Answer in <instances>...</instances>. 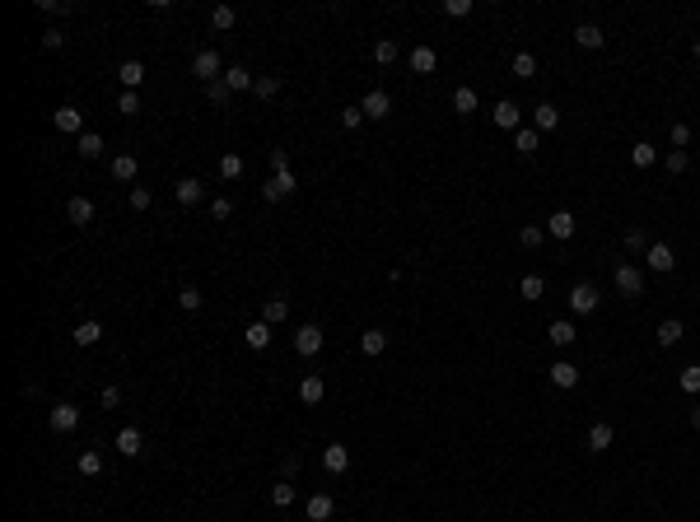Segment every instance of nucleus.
I'll list each match as a JSON object with an SVG mask.
<instances>
[{
    "mask_svg": "<svg viewBox=\"0 0 700 522\" xmlns=\"http://www.w3.org/2000/svg\"><path fill=\"white\" fill-rule=\"evenodd\" d=\"M285 317H290V303H285L280 294H276V299H266V303H262V322H271V326H276V322H285Z\"/></svg>",
    "mask_w": 700,
    "mask_h": 522,
    "instance_id": "a878e982",
    "label": "nucleus"
},
{
    "mask_svg": "<svg viewBox=\"0 0 700 522\" xmlns=\"http://www.w3.org/2000/svg\"><path fill=\"white\" fill-rule=\"evenodd\" d=\"M52 126L65 131V136H84V117H79V108H70V103L52 112Z\"/></svg>",
    "mask_w": 700,
    "mask_h": 522,
    "instance_id": "423d86ee",
    "label": "nucleus"
},
{
    "mask_svg": "<svg viewBox=\"0 0 700 522\" xmlns=\"http://www.w3.org/2000/svg\"><path fill=\"white\" fill-rule=\"evenodd\" d=\"M546 336H551V345H575V326H570V322H551Z\"/></svg>",
    "mask_w": 700,
    "mask_h": 522,
    "instance_id": "ea45409f",
    "label": "nucleus"
},
{
    "mask_svg": "<svg viewBox=\"0 0 700 522\" xmlns=\"http://www.w3.org/2000/svg\"><path fill=\"white\" fill-rule=\"evenodd\" d=\"M542 238H546V229H537V224H523V229H518V243L523 247H542Z\"/></svg>",
    "mask_w": 700,
    "mask_h": 522,
    "instance_id": "a18cd8bd",
    "label": "nucleus"
},
{
    "mask_svg": "<svg viewBox=\"0 0 700 522\" xmlns=\"http://www.w3.org/2000/svg\"><path fill=\"white\" fill-rule=\"evenodd\" d=\"M178 308H182V313H196V308H201V290H192V285L178 290Z\"/></svg>",
    "mask_w": 700,
    "mask_h": 522,
    "instance_id": "c03bdc74",
    "label": "nucleus"
},
{
    "mask_svg": "<svg viewBox=\"0 0 700 522\" xmlns=\"http://www.w3.org/2000/svg\"><path fill=\"white\" fill-rule=\"evenodd\" d=\"M532 122H537V136H542V131H556V126H560V112L551 108V103H537Z\"/></svg>",
    "mask_w": 700,
    "mask_h": 522,
    "instance_id": "bb28decb",
    "label": "nucleus"
},
{
    "mask_svg": "<svg viewBox=\"0 0 700 522\" xmlns=\"http://www.w3.org/2000/svg\"><path fill=\"white\" fill-rule=\"evenodd\" d=\"M224 84H229L233 93H243V89H252V84H257V79H252L248 70H243V65H229V70H224Z\"/></svg>",
    "mask_w": 700,
    "mask_h": 522,
    "instance_id": "cd10ccee",
    "label": "nucleus"
},
{
    "mask_svg": "<svg viewBox=\"0 0 700 522\" xmlns=\"http://www.w3.org/2000/svg\"><path fill=\"white\" fill-rule=\"evenodd\" d=\"M513 75L532 79V75H537V56H532V52H518V56H513Z\"/></svg>",
    "mask_w": 700,
    "mask_h": 522,
    "instance_id": "f704fd0d",
    "label": "nucleus"
},
{
    "mask_svg": "<svg viewBox=\"0 0 700 522\" xmlns=\"http://www.w3.org/2000/svg\"><path fill=\"white\" fill-rule=\"evenodd\" d=\"M205 98L215 103V108H229V98H233V89L224 84V79H215V84H205Z\"/></svg>",
    "mask_w": 700,
    "mask_h": 522,
    "instance_id": "c9c22d12",
    "label": "nucleus"
},
{
    "mask_svg": "<svg viewBox=\"0 0 700 522\" xmlns=\"http://www.w3.org/2000/svg\"><path fill=\"white\" fill-rule=\"evenodd\" d=\"M42 47H47V52H61V47H65V33H61V29H47V33H42Z\"/></svg>",
    "mask_w": 700,
    "mask_h": 522,
    "instance_id": "603ef678",
    "label": "nucleus"
},
{
    "mask_svg": "<svg viewBox=\"0 0 700 522\" xmlns=\"http://www.w3.org/2000/svg\"><path fill=\"white\" fill-rule=\"evenodd\" d=\"M266 159H271V173H290V154L285 150H271Z\"/></svg>",
    "mask_w": 700,
    "mask_h": 522,
    "instance_id": "4d7b16f0",
    "label": "nucleus"
},
{
    "mask_svg": "<svg viewBox=\"0 0 700 522\" xmlns=\"http://www.w3.org/2000/svg\"><path fill=\"white\" fill-rule=\"evenodd\" d=\"M677 383H682V392H691V397H696V392H700V364H686Z\"/></svg>",
    "mask_w": 700,
    "mask_h": 522,
    "instance_id": "79ce46f5",
    "label": "nucleus"
},
{
    "mask_svg": "<svg viewBox=\"0 0 700 522\" xmlns=\"http://www.w3.org/2000/svg\"><path fill=\"white\" fill-rule=\"evenodd\" d=\"M518 294L532 303V299H542V294H546V280L542 276H523V280H518Z\"/></svg>",
    "mask_w": 700,
    "mask_h": 522,
    "instance_id": "72a5a7b5",
    "label": "nucleus"
},
{
    "mask_svg": "<svg viewBox=\"0 0 700 522\" xmlns=\"http://www.w3.org/2000/svg\"><path fill=\"white\" fill-rule=\"evenodd\" d=\"M252 93H257L262 103H271V98H276V93H280V79H276V75H262V79H257V84H252Z\"/></svg>",
    "mask_w": 700,
    "mask_h": 522,
    "instance_id": "e433bc0d",
    "label": "nucleus"
},
{
    "mask_svg": "<svg viewBox=\"0 0 700 522\" xmlns=\"http://www.w3.org/2000/svg\"><path fill=\"white\" fill-rule=\"evenodd\" d=\"M243 340H248V350H266L271 345V322H248Z\"/></svg>",
    "mask_w": 700,
    "mask_h": 522,
    "instance_id": "412c9836",
    "label": "nucleus"
},
{
    "mask_svg": "<svg viewBox=\"0 0 700 522\" xmlns=\"http://www.w3.org/2000/svg\"><path fill=\"white\" fill-rule=\"evenodd\" d=\"M490 117H495L499 131H518V117H523V112H518V103H509V98H504V103H495V112H490Z\"/></svg>",
    "mask_w": 700,
    "mask_h": 522,
    "instance_id": "4468645a",
    "label": "nucleus"
},
{
    "mask_svg": "<svg viewBox=\"0 0 700 522\" xmlns=\"http://www.w3.org/2000/svg\"><path fill=\"white\" fill-rule=\"evenodd\" d=\"M140 448H145V443H140V429L126 425V429L117 434V452H122V457H140Z\"/></svg>",
    "mask_w": 700,
    "mask_h": 522,
    "instance_id": "393cba45",
    "label": "nucleus"
},
{
    "mask_svg": "<svg viewBox=\"0 0 700 522\" xmlns=\"http://www.w3.org/2000/svg\"><path fill=\"white\" fill-rule=\"evenodd\" d=\"M575 229H579V224H575V215H570V210H556V215L546 219V233H551V238H560V243H565V238H575Z\"/></svg>",
    "mask_w": 700,
    "mask_h": 522,
    "instance_id": "1a4fd4ad",
    "label": "nucleus"
},
{
    "mask_svg": "<svg viewBox=\"0 0 700 522\" xmlns=\"http://www.w3.org/2000/svg\"><path fill=\"white\" fill-rule=\"evenodd\" d=\"M70 340H75V345H98V340H103V326L98 322H79Z\"/></svg>",
    "mask_w": 700,
    "mask_h": 522,
    "instance_id": "7c9ffc66",
    "label": "nucleus"
},
{
    "mask_svg": "<svg viewBox=\"0 0 700 522\" xmlns=\"http://www.w3.org/2000/svg\"><path fill=\"white\" fill-rule=\"evenodd\" d=\"M233 19H238V15H233V5H215V10H210V29L224 33V29H233Z\"/></svg>",
    "mask_w": 700,
    "mask_h": 522,
    "instance_id": "473e14b6",
    "label": "nucleus"
},
{
    "mask_svg": "<svg viewBox=\"0 0 700 522\" xmlns=\"http://www.w3.org/2000/svg\"><path fill=\"white\" fill-rule=\"evenodd\" d=\"M295 173H271V177H266V187H262V196L266 200H285V196H295Z\"/></svg>",
    "mask_w": 700,
    "mask_h": 522,
    "instance_id": "39448f33",
    "label": "nucleus"
},
{
    "mask_svg": "<svg viewBox=\"0 0 700 522\" xmlns=\"http://www.w3.org/2000/svg\"><path fill=\"white\" fill-rule=\"evenodd\" d=\"M117 79H122L126 93H136L140 84H145V65H140V61H122V65H117Z\"/></svg>",
    "mask_w": 700,
    "mask_h": 522,
    "instance_id": "9b49d317",
    "label": "nucleus"
},
{
    "mask_svg": "<svg viewBox=\"0 0 700 522\" xmlns=\"http://www.w3.org/2000/svg\"><path fill=\"white\" fill-rule=\"evenodd\" d=\"M359 350L369 354V359H373V354H383V350H388V331H378V326H369V331L359 336Z\"/></svg>",
    "mask_w": 700,
    "mask_h": 522,
    "instance_id": "4be33fe9",
    "label": "nucleus"
},
{
    "mask_svg": "<svg viewBox=\"0 0 700 522\" xmlns=\"http://www.w3.org/2000/svg\"><path fill=\"white\" fill-rule=\"evenodd\" d=\"M686 145H691V126L677 122V126H672V150H686Z\"/></svg>",
    "mask_w": 700,
    "mask_h": 522,
    "instance_id": "3c124183",
    "label": "nucleus"
},
{
    "mask_svg": "<svg viewBox=\"0 0 700 522\" xmlns=\"http://www.w3.org/2000/svg\"><path fill=\"white\" fill-rule=\"evenodd\" d=\"M75 150H79V159H98V154H103V136H93V131H84Z\"/></svg>",
    "mask_w": 700,
    "mask_h": 522,
    "instance_id": "2f4dec72",
    "label": "nucleus"
},
{
    "mask_svg": "<svg viewBox=\"0 0 700 522\" xmlns=\"http://www.w3.org/2000/svg\"><path fill=\"white\" fill-rule=\"evenodd\" d=\"M98 401H103V411H117V406H122V387H103Z\"/></svg>",
    "mask_w": 700,
    "mask_h": 522,
    "instance_id": "6e6d98bb",
    "label": "nucleus"
},
{
    "mask_svg": "<svg viewBox=\"0 0 700 522\" xmlns=\"http://www.w3.org/2000/svg\"><path fill=\"white\" fill-rule=\"evenodd\" d=\"M598 303H602V294L593 290V285H575V290H570V308H575V313H593Z\"/></svg>",
    "mask_w": 700,
    "mask_h": 522,
    "instance_id": "6e6552de",
    "label": "nucleus"
},
{
    "mask_svg": "<svg viewBox=\"0 0 700 522\" xmlns=\"http://www.w3.org/2000/svg\"><path fill=\"white\" fill-rule=\"evenodd\" d=\"M373 61H378V65H392V61H397V42H392V38L373 42Z\"/></svg>",
    "mask_w": 700,
    "mask_h": 522,
    "instance_id": "58836bf2",
    "label": "nucleus"
},
{
    "mask_svg": "<svg viewBox=\"0 0 700 522\" xmlns=\"http://www.w3.org/2000/svg\"><path fill=\"white\" fill-rule=\"evenodd\" d=\"M612 438H616V429H612V425H593V429H589V452H607V448H612Z\"/></svg>",
    "mask_w": 700,
    "mask_h": 522,
    "instance_id": "b1692460",
    "label": "nucleus"
},
{
    "mask_svg": "<svg viewBox=\"0 0 700 522\" xmlns=\"http://www.w3.org/2000/svg\"><path fill=\"white\" fill-rule=\"evenodd\" d=\"M359 122H364V112H359V108H341V126H350V131H355Z\"/></svg>",
    "mask_w": 700,
    "mask_h": 522,
    "instance_id": "052dcab7",
    "label": "nucleus"
},
{
    "mask_svg": "<svg viewBox=\"0 0 700 522\" xmlns=\"http://www.w3.org/2000/svg\"><path fill=\"white\" fill-rule=\"evenodd\" d=\"M304 513H309V522H327L332 513H336V504H332V494H313Z\"/></svg>",
    "mask_w": 700,
    "mask_h": 522,
    "instance_id": "6ab92c4d",
    "label": "nucleus"
},
{
    "mask_svg": "<svg viewBox=\"0 0 700 522\" xmlns=\"http://www.w3.org/2000/svg\"><path fill=\"white\" fill-rule=\"evenodd\" d=\"M435 65H439L435 47H416V52H411V70H416V75H435Z\"/></svg>",
    "mask_w": 700,
    "mask_h": 522,
    "instance_id": "dca6fc26",
    "label": "nucleus"
},
{
    "mask_svg": "<svg viewBox=\"0 0 700 522\" xmlns=\"http://www.w3.org/2000/svg\"><path fill=\"white\" fill-rule=\"evenodd\" d=\"M322 466L332 471V476H341L345 466H350V452H345L341 443H327V448H322Z\"/></svg>",
    "mask_w": 700,
    "mask_h": 522,
    "instance_id": "f8f14e48",
    "label": "nucleus"
},
{
    "mask_svg": "<svg viewBox=\"0 0 700 522\" xmlns=\"http://www.w3.org/2000/svg\"><path fill=\"white\" fill-rule=\"evenodd\" d=\"M616 290H621L625 299H639V294H644V276H639L630 261H625V266H616Z\"/></svg>",
    "mask_w": 700,
    "mask_h": 522,
    "instance_id": "0eeeda50",
    "label": "nucleus"
},
{
    "mask_svg": "<svg viewBox=\"0 0 700 522\" xmlns=\"http://www.w3.org/2000/svg\"><path fill=\"white\" fill-rule=\"evenodd\" d=\"M117 112H122V117H136V112H140V98L122 89V98H117Z\"/></svg>",
    "mask_w": 700,
    "mask_h": 522,
    "instance_id": "09e8293b",
    "label": "nucleus"
},
{
    "mask_svg": "<svg viewBox=\"0 0 700 522\" xmlns=\"http://www.w3.org/2000/svg\"><path fill=\"white\" fill-rule=\"evenodd\" d=\"M271 504H276V508H290V504H295V485H290V480L271 485Z\"/></svg>",
    "mask_w": 700,
    "mask_h": 522,
    "instance_id": "4c0bfd02",
    "label": "nucleus"
},
{
    "mask_svg": "<svg viewBox=\"0 0 700 522\" xmlns=\"http://www.w3.org/2000/svg\"><path fill=\"white\" fill-rule=\"evenodd\" d=\"M575 42L584 47V52H598L607 38H602V29H598V24H579V29H575Z\"/></svg>",
    "mask_w": 700,
    "mask_h": 522,
    "instance_id": "aec40b11",
    "label": "nucleus"
},
{
    "mask_svg": "<svg viewBox=\"0 0 700 522\" xmlns=\"http://www.w3.org/2000/svg\"><path fill=\"white\" fill-rule=\"evenodd\" d=\"M233 215V200L229 196H215L210 200V219H229Z\"/></svg>",
    "mask_w": 700,
    "mask_h": 522,
    "instance_id": "8fccbe9b",
    "label": "nucleus"
},
{
    "mask_svg": "<svg viewBox=\"0 0 700 522\" xmlns=\"http://www.w3.org/2000/svg\"><path fill=\"white\" fill-rule=\"evenodd\" d=\"M359 112H364L369 122H383V117L392 112V98L383 89H369V93H364V103H359Z\"/></svg>",
    "mask_w": 700,
    "mask_h": 522,
    "instance_id": "20e7f679",
    "label": "nucleus"
},
{
    "mask_svg": "<svg viewBox=\"0 0 700 522\" xmlns=\"http://www.w3.org/2000/svg\"><path fill=\"white\" fill-rule=\"evenodd\" d=\"M630 164H635V168H653V164H658V150H653L649 140H639L635 150H630Z\"/></svg>",
    "mask_w": 700,
    "mask_h": 522,
    "instance_id": "c85d7f7f",
    "label": "nucleus"
},
{
    "mask_svg": "<svg viewBox=\"0 0 700 522\" xmlns=\"http://www.w3.org/2000/svg\"><path fill=\"white\" fill-rule=\"evenodd\" d=\"M686 168H691L686 150H672V154H668V173H686Z\"/></svg>",
    "mask_w": 700,
    "mask_h": 522,
    "instance_id": "864d4df0",
    "label": "nucleus"
},
{
    "mask_svg": "<svg viewBox=\"0 0 700 522\" xmlns=\"http://www.w3.org/2000/svg\"><path fill=\"white\" fill-rule=\"evenodd\" d=\"M691 429H700V406H691Z\"/></svg>",
    "mask_w": 700,
    "mask_h": 522,
    "instance_id": "680f3d73",
    "label": "nucleus"
},
{
    "mask_svg": "<svg viewBox=\"0 0 700 522\" xmlns=\"http://www.w3.org/2000/svg\"><path fill=\"white\" fill-rule=\"evenodd\" d=\"M136 173H140V164L131 154H117V159H112V177H117V182H136Z\"/></svg>",
    "mask_w": 700,
    "mask_h": 522,
    "instance_id": "5701e85b",
    "label": "nucleus"
},
{
    "mask_svg": "<svg viewBox=\"0 0 700 522\" xmlns=\"http://www.w3.org/2000/svg\"><path fill=\"white\" fill-rule=\"evenodd\" d=\"M513 145H518V154H537L542 136H537V131H518V136H513Z\"/></svg>",
    "mask_w": 700,
    "mask_h": 522,
    "instance_id": "37998d69",
    "label": "nucleus"
},
{
    "mask_svg": "<svg viewBox=\"0 0 700 522\" xmlns=\"http://www.w3.org/2000/svg\"><path fill=\"white\" fill-rule=\"evenodd\" d=\"M677 340H682V322H677V317H668V322H658V345H663V350H672Z\"/></svg>",
    "mask_w": 700,
    "mask_h": 522,
    "instance_id": "c756f323",
    "label": "nucleus"
},
{
    "mask_svg": "<svg viewBox=\"0 0 700 522\" xmlns=\"http://www.w3.org/2000/svg\"><path fill=\"white\" fill-rule=\"evenodd\" d=\"M444 10H449L453 19H462V15H472V0H449V5H444Z\"/></svg>",
    "mask_w": 700,
    "mask_h": 522,
    "instance_id": "bf43d9fd",
    "label": "nucleus"
},
{
    "mask_svg": "<svg viewBox=\"0 0 700 522\" xmlns=\"http://www.w3.org/2000/svg\"><path fill=\"white\" fill-rule=\"evenodd\" d=\"M322 397H327V383L318 378V373H309V378L299 383V401H304V406H318Z\"/></svg>",
    "mask_w": 700,
    "mask_h": 522,
    "instance_id": "2eb2a0df",
    "label": "nucleus"
},
{
    "mask_svg": "<svg viewBox=\"0 0 700 522\" xmlns=\"http://www.w3.org/2000/svg\"><path fill=\"white\" fill-rule=\"evenodd\" d=\"M192 75L201 79V84H215V79H224V61H219L215 47H205V52H196V56H192Z\"/></svg>",
    "mask_w": 700,
    "mask_h": 522,
    "instance_id": "f257e3e1",
    "label": "nucleus"
},
{
    "mask_svg": "<svg viewBox=\"0 0 700 522\" xmlns=\"http://www.w3.org/2000/svg\"><path fill=\"white\" fill-rule=\"evenodd\" d=\"M238 173H243V159H238V154H224V159H219V177H238Z\"/></svg>",
    "mask_w": 700,
    "mask_h": 522,
    "instance_id": "de8ad7c7",
    "label": "nucleus"
},
{
    "mask_svg": "<svg viewBox=\"0 0 700 522\" xmlns=\"http://www.w3.org/2000/svg\"><path fill=\"white\" fill-rule=\"evenodd\" d=\"M178 191V205H196V200L205 196V182H196V177H182V182L173 187Z\"/></svg>",
    "mask_w": 700,
    "mask_h": 522,
    "instance_id": "a211bd4d",
    "label": "nucleus"
},
{
    "mask_svg": "<svg viewBox=\"0 0 700 522\" xmlns=\"http://www.w3.org/2000/svg\"><path fill=\"white\" fill-rule=\"evenodd\" d=\"M644 261H649V266L658 271V276H668L672 266H677V257H672V247H668V243H653L649 252H644Z\"/></svg>",
    "mask_w": 700,
    "mask_h": 522,
    "instance_id": "9d476101",
    "label": "nucleus"
},
{
    "mask_svg": "<svg viewBox=\"0 0 700 522\" xmlns=\"http://www.w3.org/2000/svg\"><path fill=\"white\" fill-rule=\"evenodd\" d=\"M625 252H649V243H644V233H639V229L625 233Z\"/></svg>",
    "mask_w": 700,
    "mask_h": 522,
    "instance_id": "13d9d810",
    "label": "nucleus"
},
{
    "mask_svg": "<svg viewBox=\"0 0 700 522\" xmlns=\"http://www.w3.org/2000/svg\"><path fill=\"white\" fill-rule=\"evenodd\" d=\"M150 200L155 196H150L145 187H131V210H150Z\"/></svg>",
    "mask_w": 700,
    "mask_h": 522,
    "instance_id": "5fc2aeb1",
    "label": "nucleus"
},
{
    "mask_svg": "<svg viewBox=\"0 0 700 522\" xmlns=\"http://www.w3.org/2000/svg\"><path fill=\"white\" fill-rule=\"evenodd\" d=\"M47 425H52L56 434H70V429L79 425V411L70 406V401H56V406H52V415H47Z\"/></svg>",
    "mask_w": 700,
    "mask_h": 522,
    "instance_id": "7ed1b4c3",
    "label": "nucleus"
},
{
    "mask_svg": "<svg viewBox=\"0 0 700 522\" xmlns=\"http://www.w3.org/2000/svg\"><path fill=\"white\" fill-rule=\"evenodd\" d=\"M295 350L304 354V359H313V354L322 350V326H313V322H304L295 331Z\"/></svg>",
    "mask_w": 700,
    "mask_h": 522,
    "instance_id": "f03ea898",
    "label": "nucleus"
},
{
    "mask_svg": "<svg viewBox=\"0 0 700 522\" xmlns=\"http://www.w3.org/2000/svg\"><path fill=\"white\" fill-rule=\"evenodd\" d=\"M696 61H700V38H696Z\"/></svg>",
    "mask_w": 700,
    "mask_h": 522,
    "instance_id": "e2e57ef3",
    "label": "nucleus"
},
{
    "mask_svg": "<svg viewBox=\"0 0 700 522\" xmlns=\"http://www.w3.org/2000/svg\"><path fill=\"white\" fill-rule=\"evenodd\" d=\"M453 112H462V117H467V112H476V89H458V93H453Z\"/></svg>",
    "mask_w": 700,
    "mask_h": 522,
    "instance_id": "a19ab883",
    "label": "nucleus"
},
{
    "mask_svg": "<svg viewBox=\"0 0 700 522\" xmlns=\"http://www.w3.org/2000/svg\"><path fill=\"white\" fill-rule=\"evenodd\" d=\"M551 383H556L560 392H570V387L579 383V369L570 364V359H556V364H551Z\"/></svg>",
    "mask_w": 700,
    "mask_h": 522,
    "instance_id": "ddd939ff",
    "label": "nucleus"
},
{
    "mask_svg": "<svg viewBox=\"0 0 700 522\" xmlns=\"http://www.w3.org/2000/svg\"><path fill=\"white\" fill-rule=\"evenodd\" d=\"M65 215H70V224H93V200L70 196V200H65Z\"/></svg>",
    "mask_w": 700,
    "mask_h": 522,
    "instance_id": "f3484780",
    "label": "nucleus"
},
{
    "mask_svg": "<svg viewBox=\"0 0 700 522\" xmlns=\"http://www.w3.org/2000/svg\"><path fill=\"white\" fill-rule=\"evenodd\" d=\"M103 471V457L98 452H79V476H98Z\"/></svg>",
    "mask_w": 700,
    "mask_h": 522,
    "instance_id": "49530a36",
    "label": "nucleus"
}]
</instances>
